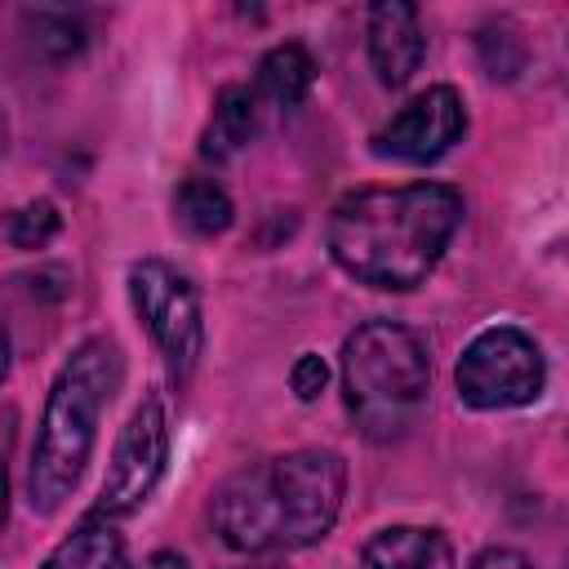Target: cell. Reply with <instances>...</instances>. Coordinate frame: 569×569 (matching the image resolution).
I'll return each instance as SVG.
<instances>
[{
	"mask_svg": "<svg viewBox=\"0 0 569 569\" xmlns=\"http://www.w3.org/2000/svg\"><path fill=\"white\" fill-rule=\"evenodd\" d=\"M462 222V196L445 182L360 187L333 204L329 253L369 289H418Z\"/></svg>",
	"mask_w": 569,
	"mask_h": 569,
	"instance_id": "1",
	"label": "cell"
},
{
	"mask_svg": "<svg viewBox=\"0 0 569 569\" xmlns=\"http://www.w3.org/2000/svg\"><path fill=\"white\" fill-rule=\"evenodd\" d=\"M342 489L347 467L333 449H293L227 476L209 516L231 551H293L333 529Z\"/></svg>",
	"mask_w": 569,
	"mask_h": 569,
	"instance_id": "2",
	"label": "cell"
},
{
	"mask_svg": "<svg viewBox=\"0 0 569 569\" xmlns=\"http://www.w3.org/2000/svg\"><path fill=\"white\" fill-rule=\"evenodd\" d=\"M120 378H124V360L111 338L80 342L58 369L27 467V502L36 516H53L80 485L98 440V418L111 405Z\"/></svg>",
	"mask_w": 569,
	"mask_h": 569,
	"instance_id": "3",
	"label": "cell"
},
{
	"mask_svg": "<svg viewBox=\"0 0 569 569\" xmlns=\"http://www.w3.org/2000/svg\"><path fill=\"white\" fill-rule=\"evenodd\" d=\"M431 387V360L413 329L369 320L342 342V396L369 440H400Z\"/></svg>",
	"mask_w": 569,
	"mask_h": 569,
	"instance_id": "4",
	"label": "cell"
},
{
	"mask_svg": "<svg viewBox=\"0 0 569 569\" xmlns=\"http://www.w3.org/2000/svg\"><path fill=\"white\" fill-rule=\"evenodd\" d=\"M129 298H133V311L142 316L147 333L156 338V347L169 365V378L178 387H187V378L196 373L200 351H204V320H200L196 284L164 258H142L129 267Z\"/></svg>",
	"mask_w": 569,
	"mask_h": 569,
	"instance_id": "5",
	"label": "cell"
},
{
	"mask_svg": "<svg viewBox=\"0 0 569 569\" xmlns=\"http://www.w3.org/2000/svg\"><path fill=\"white\" fill-rule=\"evenodd\" d=\"M458 396L471 409H516L542 396L547 365L538 342L516 325H493L467 342L453 369Z\"/></svg>",
	"mask_w": 569,
	"mask_h": 569,
	"instance_id": "6",
	"label": "cell"
},
{
	"mask_svg": "<svg viewBox=\"0 0 569 569\" xmlns=\"http://www.w3.org/2000/svg\"><path fill=\"white\" fill-rule=\"evenodd\" d=\"M164 462H169V409H164V396L151 391L129 413V422L116 440V453H111V467H107L102 498H98L93 516L116 520V516L138 511L151 498L156 480L164 476Z\"/></svg>",
	"mask_w": 569,
	"mask_h": 569,
	"instance_id": "7",
	"label": "cell"
},
{
	"mask_svg": "<svg viewBox=\"0 0 569 569\" xmlns=\"http://www.w3.org/2000/svg\"><path fill=\"white\" fill-rule=\"evenodd\" d=\"M462 129H467V111L458 89L431 84L373 133V151L400 164H431L462 138Z\"/></svg>",
	"mask_w": 569,
	"mask_h": 569,
	"instance_id": "8",
	"label": "cell"
},
{
	"mask_svg": "<svg viewBox=\"0 0 569 569\" xmlns=\"http://www.w3.org/2000/svg\"><path fill=\"white\" fill-rule=\"evenodd\" d=\"M422 22L405 0H378L369 9V62L387 89H400L422 67Z\"/></svg>",
	"mask_w": 569,
	"mask_h": 569,
	"instance_id": "9",
	"label": "cell"
},
{
	"mask_svg": "<svg viewBox=\"0 0 569 569\" xmlns=\"http://www.w3.org/2000/svg\"><path fill=\"white\" fill-rule=\"evenodd\" d=\"M365 569H453V547L436 529L391 525L365 542Z\"/></svg>",
	"mask_w": 569,
	"mask_h": 569,
	"instance_id": "10",
	"label": "cell"
},
{
	"mask_svg": "<svg viewBox=\"0 0 569 569\" xmlns=\"http://www.w3.org/2000/svg\"><path fill=\"white\" fill-rule=\"evenodd\" d=\"M124 560V538L107 516L80 520L40 569H120Z\"/></svg>",
	"mask_w": 569,
	"mask_h": 569,
	"instance_id": "11",
	"label": "cell"
},
{
	"mask_svg": "<svg viewBox=\"0 0 569 569\" xmlns=\"http://www.w3.org/2000/svg\"><path fill=\"white\" fill-rule=\"evenodd\" d=\"M258 129V107H253V93L244 84H227L218 89L213 98V120H209V133H204V156L222 160L231 151H240Z\"/></svg>",
	"mask_w": 569,
	"mask_h": 569,
	"instance_id": "12",
	"label": "cell"
},
{
	"mask_svg": "<svg viewBox=\"0 0 569 569\" xmlns=\"http://www.w3.org/2000/svg\"><path fill=\"white\" fill-rule=\"evenodd\" d=\"M316 84V62L302 44H276L262 62H258V89L276 102V107H298Z\"/></svg>",
	"mask_w": 569,
	"mask_h": 569,
	"instance_id": "13",
	"label": "cell"
},
{
	"mask_svg": "<svg viewBox=\"0 0 569 569\" xmlns=\"http://www.w3.org/2000/svg\"><path fill=\"white\" fill-rule=\"evenodd\" d=\"M231 196L213 178H187L173 191V218L191 236H222L231 227Z\"/></svg>",
	"mask_w": 569,
	"mask_h": 569,
	"instance_id": "14",
	"label": "cell"
},
{
	"mask_svg": "<svg viewBox=\"0 0 569 569\" xmlns=\"http://www.w3.org/2000/svg\"><path fill=\"white\" fill-rule=\"evenodd\" d=\"M31 22H36V44L49 49V53H58V58L62 53H76L84 44V27L67 9H40Z\"/></svg>",
	"mask_w": 569,
	"mask_h": 569,
	"instance_id": "15",
	"label": "cell"
},
{
	"mask_svg": "<svg viewBox=\"0 0 569 569\" xmlns=\"http://www.w3.org/2000/svg\"><path fill=\"white\" fill-rule=\"evenodd\" d=\"M58 227H62L58 209H53L49 200H36V204H27V209L13 213L9 240H13L18 249H40V244H49V240L58 236Z\"/></svg>",
	"mask_w": 569,
	"mask_h": 569,
	"instance_id": "16",
	"label": "cell"
},
{
	"mask_svg": "<svg viewBox=\"0 0 569 569\" xmlns=\"http://www.w3.org/2000/svg\"><path fill=\"white\" fill-rule=\"evenodd\" d=\"M289 382H293V396L311 405V400H320V391H325V382H329V365H325L320 356L302 351V356L293 360V373H289Z\"/></svg>",
	"mask_w": 569,
	"mask_h": 569,
	"instance_id": "17",
	"label": "cell"
},
{
	"mask_svg": "<svg viewBox=\"0 0 569 569\" xmlns=\"http://www.w3.org/2000/svg\"><path fill=\"white\" fill-rule=\"evenodd\" d=\"M471 569H533V565H529L520 551H511V547H489V551L476 556Z\"/></svg>",
	"mask_w": 569,
	"mask_h": 569,
	"instance_id": "18",
	"label": "cell"
},
{
	"mask_svg": "<svg viewBox=\"0 0 569 569\" xmlns=\"http://www.w3.org/2000/svg\"><path fill=\"white\" fill-rule=\"evenodd\" d=\"M142 569H187V560H182L178 551H156V556H151Z\"/></svg>",
	"mask_w": 569,
	"mask_h": 569,
	"instance_id": "19",
	"label": "cell"
},
{
	"mask_svg": "<svg viewBox=\"0 0 569 569\" xmlns=\"http://www.w3.org/2000/svg\"><path fill=\"white\" fill-rule=\"evenodd\" d=\"M9 516V476H4V462H0V525Z\"/></svg>",
	"mask_w": 569,
	"mask_h": 569,
	"instance_id": "20",
	"label": "cell"
},
{
	"mask_svg": "<svg viewBox=\"0 0 569 569\" xmlns=\"http://www.w3.org/2000/svg\"><path fill=\"white\" fill-rule=\"evenodd\" d=\"M4 373H9V333L0 325V382H4Z\"/></svg>",
	"mask_w": 569,
	"mask_h": 569,
	"instance_id": "21",
	"label": "cell"
},
{
	"mask_svg": "<svg viewBox=\"0 0 569 569\" xmlns=\"http://www.w3.org/2000/svg\"><path fill=\"white\" fill-rule=\"evenodd\" d=\"M244 569H280V565H244Z\"/></svg>",
	"mask_w": 569,
	"mask_h": 569,
	"instance_id": "22",
	"label": "cell"
}]
</instances>
